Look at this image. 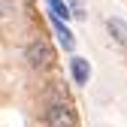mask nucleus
Masks as SVG:
<instances>
[{"label":"nucleus","instance_id":"f257e3e1","mask_svg":"<svg viewBox=\"0 0 127 127\" xmlns=\"http://www.w3.org/2000/svg\"><path fill=\"white\" fill-rule=\"evenodd\" d=\"M24 58H27V64L33 70H49L52 64H55V52H52V45L45 42V39H33L24 49Z\"/></svg>","mask_w":127,"mask_h":127},{"label":"nucleus","instance_id":"7ed1b4c3","mask_svg":"<svg viewBox=\"0 0 127 127\" xmlns=\"http://www.w3.org/2000/svg\"><path fill=\"white\" fill-rule=\"evenodd\" d=\"M106 30H109V36H112L118 45H127V21H121V18H109V21H106Z\"/></svg>","mask_w":127,"mask_h":127},{"label":"nucleus","instance_id":"0eeeda50","mask_svg":"<svg viewBox=\"0 0 127 127\" xmlns=\"http://www.w3.org/2000/svg\"><path fill=\"white\" fill-rule=\"evenodd\" d=\"M12 12H15V3H12V0H0V18H9Z\"/></svg>","mask_w":127,"mask_h":127},{"label":"nucleus","instance_id":"39448f33","mask_svg":"<svg viewBox=\"0 0 127 127\" xmlns=\"http://www.w3.org/2000/svg\"><path fill=\"white\" fill-rule=\"evenodd\" d=\"M45 6L52 9V15H55V18H64V21L73 15V12H70V6L64 3V0H45Z\"/></svg>","mask_w":127,"mask_h":127},{"label":"nucleus","instance_id":"20e7f679","mask_svg":"<svg viewBox=\"0 0 127 127\" xmlns=\"http://www.w3.org/2000/svg\"><path fill=\"white\" fill-rule=\"evenodd\" d=\"M70 67H73V79H76V85H88V79H91V67H88V61H85V58H73Z\"/></svg>","mask_w":127,"mask_h":127},{"label":"nucleus","instance_id":"f03ea898","mask_svg":"<svg viewBox=\"0 0 127 127\" xmlns=\"http://www.w3.org/2000/svg\"><path fill=\"white\" fill-rule=\"evenodd\" d=\"M45 124L49 127H76V112L67 106V103H52L45 109Z\"/></svg>","mask_w":127,"mask_h":127},{"label":"nucleus","instance_id":"423d86ee","mask_svg":"<svg viewBox=\"0 0 127 127\" xmlns=\"http://www.w3.org/2000/svg\"><path fill=\"white\" fill-rule=\"evenodd\" d=\"M55 30H58V39H61V45H64V49H67V52H70V49H73V45H76V39H73V33H70V30H67V27H64V24H61L58 18H55Z\"/></svg>","mask_w":127,"mask_h":127}]
</instances>
